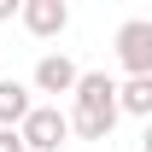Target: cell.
Returning <instances> with one entry per match:
<instances>
[{
	"label": "cell",
	"instance_id": "obj_6",
	"mask_svg": "<svg viewBox=\"0 0 152 152\" xmlns=\"http://www.w3.org/2000/svg\"><path fill=\"white\" fill-rule=\"evenodd\" d=\"M35 111V99H29V88L23 82H0V129H23V117Z\"/></svg>",
	"mask_w": 152,
	"mask_h": 152
},
{
	"label": "cell",
	"instance_id": "obj_4",
	"mask_svg": "<svg viewBox=\"0 0 152 152\" xmlns=\"http://www.w3.org/2000/svg\"><path fill=\"white\" fill-rule=\"evenodd\" d=\"M23 29L29 35H41V41H53V35H64V23H70V6L64 0H23Z\"/></svg>",
	"mask_w": 152,
	"mask_h": 152
},
{
	"label": "cell",
	"instance_id": "obj_5",
	"mask_svg": "<svg viewBox=\"0 0 152 152\" xmlns=\"http://www.w3.org/2000/svg\"><path fill=\"white\" fill-rule=\"evenodd\" d=\"M76 82H82V70H76L64 53H47L35 64V88L41 94H76Z\"/></svg>",
	"mask_w": 152,
	"mask_h": 152
},
{
	"label": "cell",
	"instance_id": "obj_10",
	"mask_svg": "<svg viewBox=\"0 0 152 152\" xmlns=\"http://www.w3.org/2000/svg\"><path fill=\"white\" fill-rule=\"evenodd\" d=\"M140 152H152V123H146V134H140Z\"/></svg>",
	"mask_w": 152,
	"mask_h": 152
},
{
	"label": "cell",
	"instance_id": "obj_8",
	"mask_svg": "<svg viewBox=\"0 0 152 152\" xmlns=\"http://www.w3.org/2000/svg\"><path fill=\"white\" fill-rule=\"evenodd\" d=\"M0 152H29V146H23V134H18V129H0Z\"/></svg>",
	"mask_w": 152,
	"mask_h": 152
},
{
	"label": "cell",
	"instance_id": "obj_9",
	"mask_svg": "<svg viewBox=\"0 0 152 152\" xmlns=\"http://www.w3.org/2000/svg\"><path fill=\"white\" fill-rule=\"evenodd\" d=\"M18 12H23L18 0H0V23H6V18H18Z\"/></svg>",
	"mask_w": 152,
	"mask_h": 152
},
{
	"label": "cell",
	"instance_id": "obj_7",
	"mask_svg": "<svg viewBox=\"0 0 152 152\" xmlns=\"http://www.w3.org/2000/svg\"><path fill=\"white\" fill-rule=\"evenodd\" d=\"M117 105H123L129 117H146L152 123V76H129V82L117 88Z\"/></svg>",
	"mask_w": 152,
	"mask_h": 152
},
{
	"label": "cell",
	"instance_id": "obj_3",
	"mask_svg": "<svg viewBox=\"0 0 152 152\" xmlns=\"http://www.w3.org/2000/svg\"><path fill=\"white\" fill-rule=\"evenodd\" d=\"M117 58L129 76H152V18H129L117 29Z\"/></svg>",
	"mask_w": 152,
	"mask_h": 152
},
{
	"label": "cell",
	"instance_id": "obj_1",
	"mask_svg": "<svg viewBox=\"0 0 152 152\" xmlns=\"http://www.w3.org/2000/svg\"><path fill=\"white\" fill-rule=\"evenodd\" d=\"M76 105H70V134H82V140H111L117 117H123V105H117V82L105 70H82V82H76Z\"/></svg>",
	"mask_w": 152,
	"mask_h": 152
},
{
	"label": "cell",
	"instance_id": "obj_2",
	"mask_svg": "<svg viewBox=\"0 0 152 152\" xmlns=\"http://www.w3.org/2000/svg\"><path fill=\"white\" fill-rule=\"evenodd\" d=\"M23 146L29 152H58L64 146V134H70V111H58V105H35V111L23 117Z\"/></svg>",
	"mask_w": 152,
	"mask_h": 152
}]
</instances>
